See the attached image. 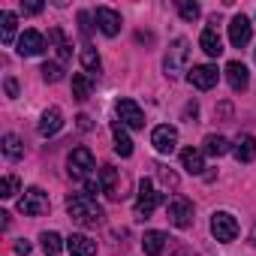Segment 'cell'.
<instances>
[{
  "label": "cell",
  "instance_id": "1",
  "mask_svg": "<svg viewBox=\"0 0 256 256\" xmlns=\"http://www.w3.org/2000/svg\"><path fill=\"white\" fill-rule=\"evenodd\" d=\"M66 211H70V217H72L76 223H82V226H96V223L102 220V208H100V202H96L90 193H72V196L66 199Z\"/></svg>",
  "mask_w": 256,
  "mask_h": 256
},
{
  "label": "cell",
  "instance_id": "2",
  "mask_svg": "<svg viewBox=\"0 0 256 256\" xmlns=\"http://www.w3.org/2000/svg\"><path fill=\"white\" fill-rule=\"evenodd\" d=\"M187 60H190V40L178 36V40L169 46L166 58H163V70H166V76H169V78H178V76L184 72Z\"/></svg>",
  "mask_w": 256,
  "mask_h": 256
},
{
  "label": "cell",
  "instance_id": "3",
  "mask_svg": "<svg viewBox=\"0 0 256 256\" xmlns=\"http://www.w3.org/2000/svg\"><path fill=\"white\" fill-rule=\"evenodd\" d=\"M94 169H96L94 154H90L88 148H72V154L66 157V172H70V178H76V181H88Z\"/></svg>",
  "mask_w": 256,
  "mask_h": 256
},
{
  "label": "cell",
  "instance_id": "4",
  "mask_svg": "<svg viewBox=\"0 0 256 256\" xmlns=\"http://www.w3.org/2000/svg\"><path fill=\"white\" fill-rule=\"evenodd\" d=\"M160 202H163V193H157L154 184H151L148 178H142V181H139V196H136V205H133L136 217H139V220H148Z\"/></svg>",
  "mask_w": 256,
  "mask_h": 256
},
{
  "label": "cell",
  "instance_id": "5",
  "mask_svg": "<svg viewBox=\"0 0 256 256\" xmlns=\"http://www.w3.org/2000/svg\"><path fill=\"white\" fill-rule=\"evenodd\" d=\"M114 112H118V120H120L124 126H130V130H142V126H145V112H142L139 102L130 100V96H120V100L114 102Z\"/></svg>",
  "mask_w": 256,
  "mask_h": 256
},
{
  "label": "cell",
  "instance_id": "6",
  "mask_svg": "<svg viewBox=\"0 0 256 256\" xmlns=\"http://www.w3.org/2000/svg\"><path fill=\"white\" fill-rule=\"evenodd\" d=\"M48 208H52L48 193H46V190H40V187H30V190L18 199V211H22L24 217H42Z\"/></svg>",
  "mask_w": 256,
  "mask_h": 256
},
{
  "label": "cell",
  "instance_id": "7",
  "mask_svg": "<svg viewBox=\"0 0 256 256\" xmlns=\"http://www.w3.org/2000/svg\"><path fill=\"white\" fill-rule=\"evenodd\" d=\"M211 235H214L217 241H223V244L235 241V238H238V220H235L229 211H214V214H211Z\"/></svg>",
  "mask_w": 256,
  "mask_h": 256
},
{
  "label": "cell",
  "instance_id": "8",
  "mask_svg": "<svg viewBox=\"0 0 256 256\" xmlns=\"http://www.w3.org/2000/svg\"><path fill=\"white\" fill-rule=\"evenodd\" d=\"M166 217H169V223H172V226L187 229V226L193 223V202H190V199H184V196L172 199V202H169V208H166Z\"/></svg>",
  "mask_w": 256,
  "mask_h": 256
},
{
  "label": "cell",
  "instance_id": "9",
  "mask_svg": "<svg viewBox=\"0 0 256 256\" xmlns=\"http://www.w3.org/2000/svg\"><path fill=\"white\" fill-rule=\"evenodd\" d=\"M217 78H220V70H217L214 64H199V66H193V70L187 72V82H190L193 88H199V90H211V88L217 84Z\"/></svg>",
  "mask_w": 256,
  "mask_h": 256
},
{
  "label": "cell",
  "instance_id": "10",
  "mask_svg": "<svg viewBox=\"0 0 256 256\" xmlns=\"http://www.w3.org/2000/svg\"><path fill=\"white\" fill-rule=\"evenodd\" d=\"M151 145L157 148V154H172L178 148V130L169 124H160L154 126V133H151Z\"/></svg>",
  "mask_w": 256,
  "mask_h": 256
},
{
  "label": "cell",
  "instance_id": "11",
  "mask_svg": "<svg viewBox=\"0 0 256 256\" xmlns=\"http://www.w3.org/2000/svg\"><path fill=\"white\" fill-rule=\"evenodd\" d=\"M250 36H253L250 18H247V16H235V18L229 22V42H232L235 48H244V46L250 42Z\"/></svg>",
  "mask_w": 256,
  "mask_h": 256
},
{
  "label": "cell",
  "instance_id": "12",
  "mask_svg": "<svg viewBox=\"0 0 256 256\" xmlns=\"http://www.w3.org/2000/svg\"><path fill=\"white\" fill-rule=\"evenodd\" d=\"M60 126H64V112L58 108V106H52V108H46L42 112V118H40V136L42 139H52V136H58L60 133Z\"/></svg>",
  "mask_w": 256,
  "mask_h": 256
},
{
  "label": "cell",
  "instance_id": "13",
  "mask_svg": "<svg viewBox=\"0 0 256 256\" xmlns=\"http://www.w3.org/2000/svg\"><path fill=\"white\" fill-rule=\"evenodd\" d=\"M42 52H46V36L40 30H24L18 36V54L22 58H36Z\"/></svg>",
  "mask_w": 256,
  "mask_h": 256
},
{
  "label": "cell",
  "instance_id": "14",
  "mask_svg": "<svg viewBox=\"0 0 256 256\" xmlns=\"http://www.w3.org/2000/svg\"><path fill=\"white\" fill-rule=\"evenodd\" d=\"M94 18H96V28H100L106 36H118V34H120V16H118L114 10H108V6H96Z\"/></svg>",
  "mask_w": 256,
  "mask_h": 256
},
{
  "label": "cell",
  "instance_id": "15",
  "mask_svg": "<svg viewBox=\"0 0 256 256\" xmlns=\"http://www.w3.org/2000/svg\"><path fill=\"white\" fill-rule=\"evenodd\" d=\"M223 72H226V82H229L232 90H238V94L247 90V84H250V72H247V66H244L241 60H229Z\"/></svg>",
  "mask_w": 256,
  "mask_h": 256
},
{
  "label": "cell",
  "instance_id": "16",
  "mask_svg": "<svg viewBox=\"0 0 256 256\" xmlns=\"http://www.w3.org/2000/svg\"><path fill=\"white\" fill-rule=\"evenodd\" d=\"M232 154L238 163H253L256 160V139L250 133H241L235 142H232Z\"/></svg>",
  "mask_w": 256,
  "mask_h": 256
},
{
  "label": "cell",
  "instance_id": "17",
  "mask_svg": "<svg viewBox=\"0 0 256 256\" xmlns=\"http://www.w3.org/2000/svg\"><path fill=\"white\" fill-rule=\"evenodd\" d=\"M199 46H202V52H205L208 58H220V54H223V40H220L217 28H205L202 36H199Z\"/></svg>",
  "mask_w": 256,
  "mask_h": 256
},
{
  "label": "cell",
  "instance_id": "18",
  "mask_svg": "<svg viewBox=\"0 0 256 256\" xmlns=\"http://www.w3.org/2000/svg\"><path fill=\"white\" fill-rule=\"evenodd\" d=\"M181 166H184L190 175H202V172H205V151H199V148H184V151H181Z\"/></svg>",
  "mask_w": 256,
  "mask_h": 256
},
{
  "label": "cell",
  "instance_id": "19",
  "mask_svg": "<svg viewBox=\"0 0 256 256\" xmlns=\"http://www.w3.org/2000/svg\"><path fill=\"white\" fill-rule=\"evenodd\" d=\"M66 250L70 256H96V241H90L88 235H70Z\"/></svg>",
  "mask_w": 256,
  "mask_h": 256
},
{
  "label": "cell",
  "instance_id": "20",
  "mask_svg": "<svg viewBox=\"0 0 256 256\" xmlns=\"http://www.w3.org/2000/svg\"><path fill=\"white\" fill-rule=\"evenodd\" d=\"M166 232H160V229H151V232H145V238H142V250H145V256H160L163 253V247H166Z\"/></svg>",
  "mask_w": 256,
  "mask_h": 256
},
{
  "label": "cell",
  "instance_id": "21",
  "mask_svg": "<svg viewBox=\"0 0 256 256\" xmlns=\"http://www.w3.org/2000/svg\"><path fill=\"white\" fill-rule=\"evenodd\" d=\"M16 28H18L16 12L4 10V12H0V42H4V46H12L16 42Z\"/></svg>",
  "mask_w": 256,
  "mask_h": 256
},
{
  "label": "cell",
  "instance_id": "22",
  "mask_svg": "<svg viewBox=\"0 0 256 256\" xmlns=\"http://www.w3.org/2000/svg\"><path fill=\"white\" fill-rule=\"evenodd\" d=\"M100 184H102V193H108V199H118V196H120L118 169H114V166H102V169H100Z\"/></svg>",
  "mask_w": 256,
  "mask_h": 256
},
{
  "label": "cell",
  "instance_id": "23",
  "mask_svg": "<svg viewBox=\"0 0 256 256\" xmlns=\"http://www.w3.org/2000/svg\"><path fill=\"white\" fill-rule=\"evenodd\" d=\"M112 136H114V151H118L120 157H130V154H133V142H130V136H126V130H124L120 120L112 124Z\"/></svg>",
  "mask_w": 256,
  "mask_h": 256
},
{
  "label": "cell",
  "instance_id": "24",
  "mask_svg": "<svg viewBox=\"0 0 256 256\" xmlns=\"http://www.w3.org/2000/svg\"><path fill=\"white\" fill-rule=\"evenodd\" d=\"M90 90H94L90 76H88V72H72V96H76V100H88Z\"/></svg>",
  "mask_w": 256,
  "mask_h": 256
},
{
  "label": "cell",
  "instance_id": "25",
  "mask_svg": "<svg viewBox=\"0 0 256 256\" xmlns=\"http://www.w3.org/2000/svg\"><path fill=\"white\" fill-rule=\"evenodd\" d=\"M4 154H6V160H12V163L22 160V157H24V142H22L16 133H6V136H4Z\"/></svg>",
  "mask_w": 256,
  "mask_h": 256
},
{
  "label": "cell",
  "instance_id": "26",
  "mask_svg": "<svg viewBox=\"0 0 256 256\" xmlns=\"http://www.w3.org/2000/svg\"><path fill=\"white\" fill-rule=\"evenodd\" d=\"M82 66H84V72H88V76H100L102 60H100V54H96V48H94V46H84V48H82Z\"/></svg>",
  "mask_w": 256,
  "mask_h": 256
},
{
  "label": "cell",
  "instance_id": "27",
  "mask_svg": "<svg viewBox=\"0 0 256 256\" xmlns=\"http://www.w3.org/2000/svg\"><path fill=\"white\" fill-rule=\"evenodd\" d=\"M205 154H211V157H223L226 151H232L229 148V142L223 139V136H217V133H211V136H205Z\"/></svg>",
  "mask_w": 256,
  "mask_h": 256
},
{
  "label": "cell",
  "instance_id": "28",
  "mask_svg": "<svg viewBox=\"0 0 256 256\" xmlns=\"http://www.w3.org/2000/svg\"><path fill=\"white\" fill-rule=\"evenodd\" d=\"M40 241H42L46 256H58V253H60V247H64V244H60L64 238H60L58 232H42V235H40Z\"/></svg>",
  "mask_w": 256,
  "mask_h": 256
},
{
  "label": "cell",
  "instance_id": "29",
  "mask_svg": "<svg viewBox=\"0 0 256 256\" xmlns=\"http://www.w3.org/2000/svg\"><path fill=\"white\" fill-rule=\"evenodd\" d=\"M48 36H52V40H54V46H58V58H60V60L66 64L72 52H70V42H66V36H64V30H60V28H54V30H52Z\"/></svg>",
  "mask_w": 256,
  "mask_h": 256
},
{
  "label": "cell",
  "instance_id": "30",
  "mask_svg": "<svg viewBox=\"0 0 256 256\" xmlns=\"http://www.w3.org/2000/svg\"><path fill=\"white\" fill-rule=\"evenodd\" d=\"M18 187H22L18 178H16V175H6L4 181H0V199H12V196L18 193Z\"/></svg>",
  "mask_w": 256,
  "mask_h": 256
},
{
  "label": "cell",
  "instance_id": "31",
  "mask_svg": "<svg viewBox=\"0 0 256 256\" xmlns=\"http://www.w3.org/2000/svg\"><path fill=\"white\" fill-rule=\"evenodd\" d=\"M178 12H181V18H184V22H196V18L202 16L199 4H190V0H181V4H178Z\"/></svg>",
  "mask_w": 256,
  "mask_h": 256
},
{
  "label": "cell",
  "instance_id": "32",
  "mask_svg": "<svg viewBox=\"0 0 256 256\" xmlns=\"http://www.w3.org/2000/svg\"><path fill=\"white\" fill-rule=\"evenodd\" d=\"M40 72H42V78H46V82H52V84L64 78V66H60V64H52V60H48V64H42V70H40Z\"/></svg>",
  "mask_w": 256,
  "mask_h": 256
},
{
  "label": "cell",
  "instance_id": "33",
  "mask_svg": "<svg viewBox=\"0 0 256 256\" xmlns=\"http://www.w3.org/2000/svg\"><path fill=\"white\" fill-rule=\"evenodd\" d=\"M4 88H6V96H12V100H16V96H18V82H16V78H12V76H10V78H6V82H4Z\"/></svg>",
  "mask_w": 256,
  "mask_h": 256
},
{
  "label": "cell",
  "instance_id": "34",
  "mask_svg": "<svg viewBox=\"0 0 256 256\" xmlns=\"http://www.w3.org/2000/svg\"><path fill=\"white\" fill-rule=\"evenodd\" d=\"M22 12L24 16H36V12H42V4H22Z\"/></svg>",
  "mask_w": 256,
  "mask_h": 256
},
{
  "label": "cell",
  "instance_id": "35",
  "mask_svg": "<svg viewBox=\"0 0 256 256\" xmlns=\"http://www.w3.org/2000/svg\"><path fill=\"white\" fill-rule=\"evenodd\" d=\"M100 190H102V184H100V181H94V178H88V181H84V193H90V196H94V193H100Z\"/></svg>",
  "mask_w": 256,
  "mask_h": 256
},
{
  "label": "cell",
  "instance_id": "36",
  "mask_svg": "<svg viewBox=\"0 0 256 256\" xmlns=\"http://www.w3.org/2000/svg\"><path fill=\"white\" fill-rule=\"evenodd\" d=\"M16 253H18V256H28V253H30V241H24V238H22V241L16 244Z\"/></svg>",
  "mask_w": 256,
  "mask_h": 256
},
{
  "label": "cell",
  "instance_id": "37",
  "mask_svg": "<svg viewBox=\"0 0 256 256\" xmlns=\"http://www.w3.org/2000/svg\"><path fill=\"white\" fill-rule=\"evenodd\" d=\"M196 114H199V106L196 102H187L184 106V118H196Z\"/></svg>",
  "mask_w": 256,
  "mask_h": 256
},
{
  "label": "cell",
  "instance_id": "38",
  "mask_svg": "<svg viewBox=\"0 0 256 256\" xmlns=\"http://www.w3.org/2000/svg\"><path fill=\"white\" fill-rule=\"evenodd\" d=\"M78 126H82V130H90V118L88 114H78Z\"/></svg>",
  "mask_w": 256,
  "mask_h": 256
},
{
  "label": "cell",
  "instance_id": "39",
  "mask_svg": "<svg viewBox=\"0 0 256 256\" xmlns=\"http://www.w3.org/2000/svg\"><path fill=\"white\" fill-rule=\"evenodd\" d=\"M175 256H190V253H187V250H178V253H175Z\"/></svg>",
  "mask_w": 256,
  "mask_h": 256
},
{
  "label": "cell",
  "instance_id": "40",
  "mask_svg": "<svg viewBox=\"0 0 256 256\" xmlns=\"http://www.w3.org/2000/svg\"><path fill=\"white\" fill-rule=\"evenodd\" d=\"M253 244H256V232H253Z\"/></svg>",
  "mask_w": 256,
  "mask_h": 256
}]
</instances>
